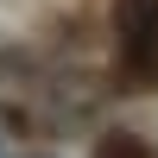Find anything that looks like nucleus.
<instances>
[{
	"label": "nucleus",
	"mask_w": 158,
	"mask_h": 158,
	"mask_svg": "<svg viewBox=\"0 0 158 158\" xmlns=\"http://www.w3.org/2000/svg\"><path fill=\"white\" fill-rule=\"evenodd\" d=\"M114 32H120V51L133 70H152L158 63V0H120L114 6Z\"/></svg>",
	"instance_id": "f257e3e1"
},
{
	"label": "nucleus",
	"mask_w": 158,
	"mask_h": 158,
	"mask_svg": "<svg viewBox=\"0 0 158 158\" xmlns=\"http://www.w3.org/2000/svg\"><path fill=\"white\" fill-rule=\"evenodd\" d=\"M95 158H152V146L139 133H101L95 139Z\"/></svg>",
	"instance_id": "f03ea898"
},
{
	"label": "nucleus",
	"mask_w": 158,
	"mask_h": 158,
	"mask_svg": "<svg viewBox=\"0 0 158 158\" xmlns=\"http://www.w3.org/2000/svg\"><path fill=\"white\" fill-rule=\"evenodd\" d=\"M32 158H51V152H32Z\"/></svg>",
	"instance_id": "7ed1b4c3"
}]
</instances>
